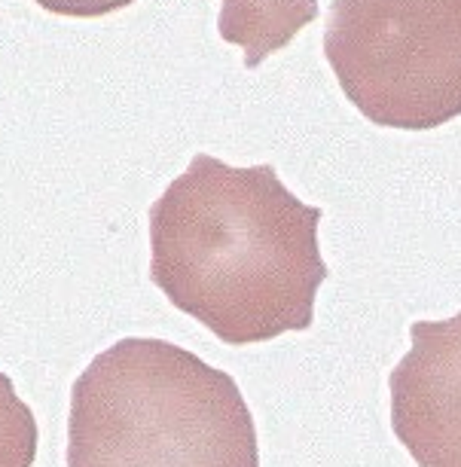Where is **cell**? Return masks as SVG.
Segmentation results:
<instances>
[{
	"label": "cell",
	"instance_id": "5b68a950",
	"mask_svg": "<svg viewBox=\"0 0 461 467\" xmlns=\"http://www.w3.org/2000/svg\"><path fill=\"white\" fill-rule=\"evenodd\" d=\"M318 19V0H220V40L245 52V67H260Z\"/></svg>",
	"mask_w": 461,
	"mask_h": 467
},
{
	"label": "cell",
	"instance_id": "3957f363",
	"mask_svg": "<svg viewBox=\"0 0 461 467\" xmlns=\"http://www.w3.org/2000/svg\"><path fill=\"white\" fill-rule=\"evenodd\" d=\"M324 56L373 126L431 131L461 117V0H330Z\"/></svg>",
	"mask_w": 461,
	"mask_h": 467
},
{
	"label": "cell",
	"instance_id": "277c9868",
	"mask_svg": "<svg viewBox=\"0 0 461 467\" xmlns=\"http://www.w3.org/2000/svg\"><path fill=\"white\" fill-rule=\"evenodd\" d=\"M410 342L388 376L392 431L419 467H461V312L410 324Z\"/></svg>",
	"mask_w": 461,
	"mask_h": 467
},
{
	"label": "cell",
	"instance_id": "7a4b0ae2",
	"mask_svg": "<svg viewBox=\"0 0 461 467\" xmlns=\"http://www.w3.org/2000/svg\"><path fill=\"white\" fill-rule=\"evenodd\" d=\"M68 467H260L236 379L168 339L126 337L70 388Z\"/></svg>",
	"mask_w": 461,
	"mask_h": 467
},
{
	"label": "cell",
	"instance_id": "6da1fadb",
	"mask_svg": "<svg viewBox=\"0 0 461 467\" xmlns=\"http://www.w3.org/2000/svg\"><path fill=\"white\" fill-rule=\"evenodd\" d=\"M318 223L272 165L196 153L150 205V281L226 346L303 333L330 275Z\"/></svg>",
	"mask_w": 461,
	"mask_h": 467
},
{
	"label": "cell",
	"instance_id": "8992f818",
	"mask_svg": "<svg viewBox=\"0 0 461 467\" xmlns=\"http://www.w3.org/2000/svg\"><path fill=\"white\" fill-rule=\"evenodd\" d=\"M37 419L16 394L13 379L0 373V467H34L37 462Z\"/></svg>",
	"mask_w": 461,
	"mask_h": 467
},
{
	"label": "cell",
	"instance_id": "52a82bcc",
	"mask_svg": "<svg viewBox=\"0 0 461 467\" xmlns=\"http://www.w3.org/2000/svg\"><path fill=\"white\" fill-rule=\"evenodd\" d=\"M40 10L52 16H74V19H99L117 10H126L135 0H34Z\"/></svg>",
	"mask_w": 461,
	"mask_h": 467
}]
</instances>
